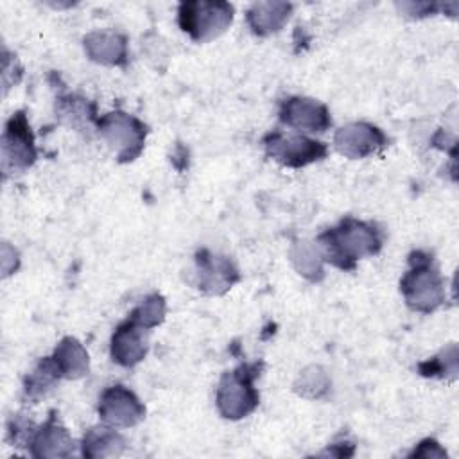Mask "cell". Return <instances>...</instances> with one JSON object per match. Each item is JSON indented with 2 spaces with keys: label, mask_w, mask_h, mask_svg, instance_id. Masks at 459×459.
<instances>
[{
  "label": "cell",
  "mask_w": 459,
  "mask_h": 459,
  "mask_svg": "<svg viewBox=\"0 0 459 459\" xmlns=\"http://www.w3.org/2000/svg\"><path fill=\"white\" fill-rule=\"evenodd\" d=\"M382 244L384 235L377 224L351 215L319 233L316 240L323 262L342 271H353L360 258L377 255Z\"/></svg>",
  "instance_id": "1"
},
{
  "label": "cell",
  "mask_w": 459,
  "mask_h": 459,
  "mask_svg": "<svg viewBox=\"0 0 459 459\" xmlns=\"http://www.w3.org/2000/svg\"><path fill=\"white\" fill-rule=\"evenodd\" d=\"M407 271L400 280V292L414 312L430 314L445 301V280L436 265L434 255L414 249L407 258Z\"/></svg>",
  "instance_id": "2"
},
{
  "label": "cell",
  "mask_w": 459,
  "mask_h": 459,
  "mask_svg": "<svg viewBox=\"0 0 459 459\" xmlns=\"http://www.w3.org/2000/svg\"><path fill=\"white\" fill-rule=\"evenodd\" d=\"M262 368V360L244 362L221 377L215 393V405L222 418L240 420L256 409L260 394L255 387V380L258 378Z\"/></svg>",
  "instance_id": "3"
},
{
  "label": "cell",
  "mask_w": 459,
  "mask_h": 459,
  "mask_svg": "<svg viewBox=\"0 0 459 459\" xmlns=\"http://www.w3.org/2000/svg\"><path fill=\"white\" fill-rule=\"evenodd\" d=\"M235 9L230 2L186 0L178 5V23L194 41L206 43L221 36L233 22Z\"/></svg>",
  "instance_id": "4"
},
{
  "label": "cell",
  "mask_w": 459,
  "mask_h": 459,
  "mask_svg": "<svg viewBox=\"0 0 459 459\" xmlns=\"http://www.w3.org/2000/svg\"><path fill=\"white\" fill-rule=\"evenodd\" d=\"M95 124L100 136L115 151L118 163H129L143 151L149 129L136 117L117 109L99 117Z\"/></svg>",
  "instance_id": "5"
},
{
  "label": "cell",
  "mask_w": 459,
  "mask_h": 459,
  "mask_svg": "<svg viewBox=\"0 0 459 459\" xmlns=\"http://www.w3.org/2000/svg\"><path fill=\"white\" fill-rule=\"evenodd\" d=\"M265 154L289 169H301L314 161L325 160L328 154L326 143L305 134H283L271 131L262 138Z\"/></svg>",
  "instance_id": "6"
},
{
  "label": "cell",
  "mask_w": 459,
  "mask_h": 459,
  "mask_svg": "<svg viewBox=\"0 0 459 459\" xmlns=\"http://www.w3.org/2000/svg\"><path fill=\"white\" fill-rule=\"evenodd\" d=\"M36 158L38 151L27 115L25 111H16L9 117L2 133V170L4 174L23 172Z\"/></svg>",
  "instance_id": "7"
},
{
  "label": "cell",
  "mask_w": 459,
  "mask_h": 459,
  "mask_svg": "<svg viewBox=\"0 0 459 459\" xmlns=\"http://www.w3.org/2000/svg\"><path fill=\"white\" fill-rule=\"evenodd\" d=\"M97 412L106 425L127 429L145 418V405L131 389L122 384H113L102 391Z\"/></svg>",
  "instance_id": "8"
},
{
  "label": "cell",
  "mask_w": 459,
  "mask_h": 459,
  "mask_svg": "<svg viewBox=\"0 0 459 459\" xmlns=\"http://www.w3.org/2000/svg\"><path fill=\"white\" fill-rule=\"evenodd\" d=\"M195 278L201 292L219 296L240 280V273L230 256L203 247L195 253Z\"/></svg>",
  "instance_id": "9"
},
{
  "label": "cell",
  "mask_w": 459,
  "mask_h": 459,
  "mask_svg": "<svg viewBox=\"0 0 459 459\" xmlns=\"http://www.w3.org/2000/svg\"><path fill=\"white\" fill-rule=\"evenodd\" d=\"M387 145L384 131L369 122H351L339 127L333 134V147L339 154L359 160L371 156Z\"/></svg>",
  "instance_id": "10"
},
{
  "label": "cell",
  "mask_w": 459,
  "mask_h": 459,
  "mask_svg": "<svg viewBox=\"0 0 459 459\" xmlns=\"http://www.w3.org/2000/svg\"><path fill=\"white\" fill-rule=\"evenodd\" d=\"M280 120L294 129L323 133L332 126L328 108L310 97H287L280 102Z\"/></svg>",
  "instance_id": "11"
},
{
  "label": "cell",
  "mask_w": 459,
  "mask_h": 459,
  "mask_svg": "<svg viewBox=\"0 0 459 459\" xmlns=\"http://www.w3.org/2000/svg\"><path fill=\"white\" fill-rule=\"evenodd\" d=\"M29 448L30 455L39 459H57L72 455L74 439L68 434L66 427L57 420L56 411H50L47 421L34 430Z\"/></svg>",
  "instance_id": "12"
},
{
  "label": "cell",
  "mask_w": 459,
  "mask_h": 459,
  "mask_svg": "<svg viewBox=\"0 0 459 459\" xmlns=\"http://www.w3.org/2000/svg\"><path fill=\"white\" fill-rule=\"evenodd\" d=\"M147 332L140 325H136L133 319H124L111 335V359L113 362L133 368L138 362H142L147 355Z\"/></svg>",
  "instance_id": "13"
},
{
  "label": "cell",
  "mask_w": 459,
  "mask_h": 459,
  "mask_svg": "<svg viewBox=\"0 0 459 459\" xmlns=\"http://www.w3.org/2000/svg\"><path fill=\"white\" fill-rule=\"evenodd\" d=\"M86 56L100 65L124 66L127 63V38L117 30H93L82 39Z\"/></svg>",
  "instance_id": "14"
},
{
  "label": "cell",
  "mask_w": 459,
  "mask_h": 459,
  "mask_svg": "<svg viewBox=\"0 0 459 459\" xmlns=\"http://www.w3.org/2000/svg\"><path fill=\"white\" fill-rule=\"evenodd\" d=\"M290 13L292 5L287 2H255L246 11V22L253 34L269 36L287 23Z\"/></svg>",
  "instance_id": "15"
},
{
  "label": "cell",
  "mask_w": 459,
  "mask_h": 459,
  "mask_svg": "<svg viewBox=\"0 0 459 459\" xmlns=\"http://www.w3.org/2000/svg\"><path fill=\"white\" fill-rule=\"evenodd\" d=\"M54 360V366L61 378L75 380L88 373L90 369V357L86 348L77 341L75 337H63L57 346L54 348V353L50 355Z\"/></svg>",
  "instance_id": "16"
},
{
  "label": "cell",
  "mask_w": 459,
  "mask_h": 459,
  "mask_svg": "<svg viewBox=\"0 0 459 459\" xmlns=\"http://www.w3.org/2000/svg\"><path fill=\"white\" fill-rule=\"evenodd\" d=\"M126 448V439L111 425L91 427L81 441V452L88 459H102L120 455Z\"/></svg>",
  "instance_id": "17"
},
{
  "label": "cell",
  "mask_w": 459,
  "mask_h": 459,
  "mask_svg": "<svg viewBox=\"0 0 459 459\" xmlns=\"http://www.w3.org/2000/svg\"><path fill=\"white\" fill-rule=\"evenodd\" d=\"M57 380H61V377L54 366L52 357H43L39 359L36 368L25 377L23 393L29 400L36 402L41 396H45Z\"/></svg>",
  "instance_id": "18"
},
{
  "label": "cell",
  "mask_w": 459,
  "mask_h": 459,
  "mask_svg": "<svg viewBox=\"0 0 459 459\" xmlns=\"http://www.w3.org/2000/svg\"><path fill=\"white\" fill-rule=\"evenodd\" d=\"M290 258H292L296 271L301 276H305L310 281L323 280V276H325L323 258L319 255L317 246H314L310 242H298L290 251Z\"/></svg>",
  "instance_id": "19"
},
{
  "label": "cell",
  "mask_w": 459,
  "mask_h": 459,
  "mask_svg": "<svg viewBox=\"0 0 459 459\" xmlns=\"http://www.w3.org/2000/svg\"><path fill=\"white\" fill-rule=\"evenodd\" d=\"M56 111H57V115H61L63 120H68L70 126L97 122L95 104H90L86 99L72 95V93L57 97Z\"/></svg>",
  "instance_id": "20"
},
{
  "label": "cell",
  "mask_w": 459,
  "mask_h": 459,
  "mask_svg": "<svg viewBox=\"0 0 459 459\" xmlns=\"http://www.w3.org/2000/svg\"><path fill=\"white\" fill-rule=\"evenodd\" d=\"M167 314V303L165 298L158 292H152L145 296L129 314V319H133L136 325H140L145 330H151L163 323Z\"/></svg>",
  "instance_id": "21"
},
{
  "label": "cell",
  "mask_w": 459,
  "mask_h": 459,
  "mask_svg": "<svg viewBox=\"0 0 459 459\" xmlns=\"http://www.w3.org/2000/svg\"><path fill=\"white\" fill-rule=\"evenodd\" d=\"M418 371L423 377L455 378L457 377V346L450 344L439 355L420 362Z\"/></svg>",
  "instance_id": "22"
},
{
  "label": "cell",
  "mask_w": 459,
  "mask_h": 459,
  "mask_svg": "<svg viewBox=\"0 0 459 459\" xmlns=\"http://www.w3.org/2000/svg\"><path fill=\"white\" fill-rule=\"evenodd\" d=\"M294 389L307 398H323L330 389V378L319 366H308L299 373Z\"/></svg>",
  "instance_id": "23"
},
{
  "label": "cell",
  "mask_w": 459,
  "mask_h": 459,
  "mask_svg": "<svg viewBox=\"0 0 459 459\" xmlns=\"http://www.w3.org/2000/svg\"><path fill=\"white\" fill-rule=\"evenodd\" d=\"M34 430L36 429L30 421L23 420L22 416H13L7 423V439L16 446H23V445L29 446Z\"/></svg>",
  "instance_id": "24"
},
{
  "label": "cell",
  "mask_w": 459,
  "mask_h": 459,
  "mask_svg": "<svg viewBox=\"0 0 459 459\" xmlns=\"http://www.w3.org/2000/svg\"><path fill=\"white\" fill-rule=\"evenodd\" d=\"M409 457H446V452L439 446L437 441L427 437L414 446V450L409 454Z\"/></svg>",
  "instance_id": "25"
},
{
  "label": "cell",
  "mask_w": 459,
  "mask_h": 459,
  "mask_svg": "<svg viewBox=\"0 0 459 459\" xmlns=\"http://www.w3.org/2000/svg\"><path fill=\"white\" fill-rule=\"evenodd\" d=\"M398 5V9L403 13V14H407V16H412V18H421V16H429V14H432V13H436L437 11V7L439 5H434V4H429V2H425V4H414V2H403V4H396Z\"/></svg>",
  "instance_id": "26"
}]
</instances>
